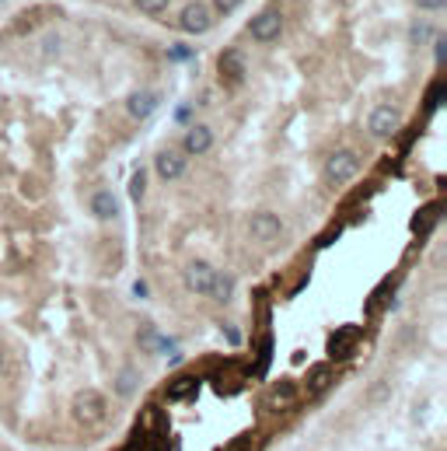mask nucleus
Masks as SVG:
<instances>
[{
  "instance_id": "cd10ccee",
  "label": "nucleus",
  "mask_w": 447,
  "mask_h": 451,
  "mask_svg": "<svg viewBox=\"0 0 447 451\" xmlns=\"http://www.w3.org/2000/svg\"><path fill=\"white\" fill-rule=\"evenodd\" d=\"M171 56H178V60H185V56H189V49H185V46H171Z\"/></svg>"
},
{
  "instance_id": "c756f323",
  "label": "nucleus",
  "mask_w": 447,
  "mask_h": 451,
  "mask_svg": "<svg viewBox=\"0 0 447 451\" xmlns=\"http://www.w3.org/2000/svg\"><path fill=\"white\" fill-rule=\"evenodd\" d=\"M0 374H4V357H0Z\"/></svg>"
},
{
  "instance_id": "f3484780",
  "label": "nucleus",
  "mask_w": 447,
  "mask_h": 451,
  "mask_svg": "<svg viewBox=\"0 0 447 451\" xmlns=\"http://www.w3.org/2000/svg\"><path fill=\"white\" fill-rule=\"evenodd\" d=\"M193 392H200V378H178V381H171L168 385V403H182V399H189Z\"/></svg>"
},
{
  "instance_id": "c85d7f7f",
  "label": "nucleus",
  "mask_w": 447,
  "mask_h": 451,
  "mask_svg": "<svg viewBox=\"0 0 447 451\" xmlns=\"http://www.w3.org/2000/svg\"><path fill=\"white\" fill-rule=\"evenodd\" d=\"M244 445H248V437H242V441H235V445H231V451H252V448H244Z\"/></svg>"
},
{
  "instance_id": "ddd939ff",
  "label": "nucleus",
  "mask_w": 447,
  "mask_h": 451,
  "mask_svg": "<svg viewBox=\"0 0 447 451\" xmlns=\"http://www.w3.org/2000/svg\"><path fill=\"white\" fill-rule=\"evenodd\" d=\"M91 213H95L98 221H116V217H119V203H116V196H112L109 189L95 193V196H91Z\"/></svg>"
},
{
  "instance_id": "6e6552de",
  "label": "nucleus",
  "mask_w": 447,
  "mask_h": 451,
  "mask_svg": "<svg viewBox=\"0 0 447 451\" xmlns=\"http://www.w3.org/2000/svg\"><path fill=\"white\" fill-rule=\"evenodd\" d=\"M158 105H161V95H158L154 87H136V91H129V98H126L129 120H151V116L158 112Z\"/></svg>"
},
{
  "instance_id": "7ed1b4c3",
  "label": "nucleus",
  "mask_w": 447,
  "mask_h": 451,
  "mask_svg": "<svg viewBox=\"0 0 447 451\" xmlns=\"http://www.w3.org/2000/svg\"><path fill=\"white\" fill-rule=\"evenodd\" d=\"M357 175H360V158H357L353 151H335V154H328L325 179L332 186H346V182H353Z\"/></svg>"
},
{
  "instance_id": "bb28decb",
  "label": "nucleus",
  "mask_w": 447,
  "mask_h": 451,
  "mask_svg": "<svg viewBox=\"0 0 447 451\" xmlns=\"http://www.w3.org/2000/svg\"><path fill=\"white\" fill-rule=\"evenodd\" d=\"M224 332H227V343H235V346H242V332H238V329H235V326H227V329H224Z\"/></svg>"
},
{
  "instance_id": "a878e982",
  "label": "nucleus",
  "mask_w": 447,
  "mask_h": 451,
  "mask_svg": "<svg viewBox=\"0 0 447 451\" xmlns=\"http://www.w3.org/2000/svg\"><path fill=\"white\" fill-rule=\"evenodd\" d=\"M416 7H423V11H444L447 0H416Z\"/></svg>"
},
{
  "instance_id": "f03ea898",
  "label": "nucleus",
  "mask_w": 447,
  "mask_h": 451,
  "mask_svg": "<svg viewBox=\"0 0 447 451\" xmlns=\"http://www.w3.org/2000/svg\"><path fill=\"white\" fill-rule=\"evenodd\" d=\"M248 36L255 42H276L284 36V14L276 7H262L252 21H248Z\"/></svg>"
},
{
  "instance_id": "dca6fc26",
  "label": "nucleus",
  "mask_w": 447,
  "mask_h": 451,
  "mask_svg": "<svg viewBox=\"0 0 447 451\" xmlns=\"http://www.w3.org/2000/svg\"><path fill=\"white\" fill-rule=\"evenodd\" d=\"M332 378H335L332 364H318V368H311V371H308V392H311V396H322L328 385H332Z\"/></svg>"
},
{
  "instance_id": "20e7f679",
  "label": "nucleus",
  "mask_w": 447,
  "mask_h": 451,
  "mask_svg": "<svg viewBox=\"0 0 447 451\" xmlns=\"http://www.w3.org/2000/svg\"><path fill=\"white\" fill-rule=\"evenodd\" d=\"M248 235H252V242H259V245H273V242H280V235H284V221H280L276 213H269V210L252 213Z\"/></svg>"
},
{
  "instance_id": "aec40b11",
  "label": "nucleus",
  "mask_w": 447,
  "mask_h": 451,
  "mask_svg": "<svg viewBox=\"0 0 447 451\" xmlns=\"http://www.w3.org/2000/svg\"><path fill=\"white\" fill-rule=\"evenodd\" d=\"M144 14H151V18H158V14H164L168 11V0H133Z\"/></svg>"
},
{
  "instance_id": "5701e85b",
  "label": "nucleus",
  "mask_w": 447,
  "mask_h": 451,
  "mask_svg": "<svg viewBox=\"0 0 447 451\" xmlns=\"http://www.w3.org/2000/svg\"><path fill=\"white\" fill-rule=\"evenodd\" d=\"M444 56H447V36L433 32V60H437V63H444Z\"/></svg>"
},
{
  "instance_id": "f8f14e48",
  "label": "nucleus",
  "mask_w": 447,
  "mask_h": 451,
  "mask_svg": "<svg viewBox=\"0 0 447 451\" xmlns=\"http://www.w3.org/2000/svg\"><path fill=\"white\" fill-rule=\"evenodd\" d=\"M213 147V129L210 126H203V123H196V126H189V133H185V140H182V151L185 154H206Z\"/></svg>"
},
{
  "instance_id": "412c9836",
  "label": "nucleus",
  "mask_w": 447,
  "mask_h": 451,
  "mask_svg": "<svg viewBox=\"0 0 447 451\" xmlns=\"http://www.w3.org/2000/svg\"><path fill=\"white\" fill-rule=\"evenodd\" d=\"M242 4H244V0H210V7H213L217 14H235Z\"/></svg>"
},
{
  "instance_id": "4be33fe9",
  "label": "nucleus",
  "mask_w": 447,
  "mask_h": 451,
  "mask_svg": "<svg viewBox=\"0 0 447 451\" xmlns=\"http://www.w3.org/2000/svg\"><path fill=\"white\" fill-rule=\"evenodd\" d=\"M269 354H273V339L266 336L262 339V350H259V374H266V368H269Z\"/></svg>"
},
{
  "instance_id": "9d476101",
  "label": "nucleus",
  "mask_w": 447,
  "mask_h": 451,
  "mask_svg": "<svg viewBox=\"0 0 447 451\" xmlns=\"http://www.w3.org/2000/svg\"><path fill=\"white\" fill-rule=\"evenodd\" d=\"M105 416V399L98 396V392H81L77 399H74V420H81V423H98Z\"/></svg>"
},
{
  "instance_id": "9b49d317",
  "label": "nucleus",
  "mask_w": 447,
  "mask_h": 451,
  "mask_svg": "<svg viewBox=\"0 0 447 451\" xmlns=\"http://www.w3.org/2000/svg\"><path fill=\"white\" fill-rule=\"evenodd\" d=\"M293 403H297V388H293L290 381L269 385V392H266V410L284 413V410H293Z\"/></svg>"
},
{
  "instance_id": "0eeeda50",
  "label": "nucleus",
  "mask_w": 447,
  "mask_h": 451,
  "mask_svg": "<svg viewBox=\"0 0 447 451\" xmlns=\"http://www.w3.org/2000/svg\"><path fill=\"white\" fill-rule=\"evenodd\" d=\"M399 123H402V112H399L395 105H377V109L367 116V129H370V137H377V140L395 137Z\"/></svg>"
},
{
  "instance_id": "f257e3e1",
  "label": "nucleus",
  "mask_w": 447,
  "mask_h": 451,
  "mask_svg": "<svg viewBox=\"0 0 447 451\" xmlns=\"http://www.w3.org/2000/svg\"><path fill=\"white\" fill-rule=\"evenodd\" d=\"M178 28L185 36H206L213 28V7H206L203 0H189L178 11Z\"/></svg>"
},
{
  "instance_id": "1a4fd4ad",
  "label": "nucleus",
  "mask_w": 447,
  "mask_h": 451,
  "mask_svg": "<svg viewBox=\"0 0 447 451\" xmlns=\"http://www.w3.org/2000/svg\"><path fill=\"white\" fill-rule=\"evenodd\" d=\"M213 266L206 262V259H193L189 266H185V273H182V280H185V287L193 290V294H206L210 284H213Z\"/></svg>"
},
{
  "instance_id": "b1692460",
  "label": "nucleus",
  "mask_w": 447,
  "mask_h": 451,
  "mask_svg": "<svg viewBox=\"0 0 447 451\" xmlns=\"http://www.w3.org/2000/svg\"><path fill=\"white\" fill-rule=\"evenodd\" d=\"M433 217H437V206H430L423 217H416V231H430L433 228Z\"/></svg>"
},
{
  "instance_id": "6ab92c4d",
  "label": "nucleus",
  "mask_w": 447,
  "mask_h": 451,
  "mask_svg": "<svg viewBox=\"0 0 447 451\" xmlns=\"http://www.w3.org/2000/svg\"><path fill=\"white\" fill-rule=\"evenodd\" d=\"M144 189H147V171H144V168H136V171H133V179H129V200H133V203H140V200H144Z\"/></svg>"
},
{
  "instance_id": "423d86ee",
  "label": "nucleus",
  "mask_w": 447,
  "mask_h": 451,
  "mask_svg": "<svg viewBox=\"0 0 447 451\" xmlns=\"http://www.w3.org/2000/svg\"><path fill=\"white\" fill-rule=\"evenodd\" d=\"M217 74L227 87H238L244 81V53L238 46H227L220 56H217Z\"/></svg>"
},
{
  "instance_id": "2eb2a0df",
  "label": "nucleus",
  "mask_w": 447,
  "mask_h": 451,
  "mask_svg": "<svg viewBox=\"0 0 447 451\" xmlns=\"http://www.w3.org/2000/svg\"><path fill=\"white\" fill-rule=\"evenodd\" d=\"M206 294H210L217 304H227L231 294H235V277H231V273H213V284H210Z\"/></svg>"
},
{
  "instance_id": "393cba45",
  "label": "nucleus",
  "mask_w": 447,
  "mask_h": 451,
  "mask_svg": "<svg viewBox=\"0 0 447 451\" xmlns=\"http://www.w3.org/2000/svg\"><path fill=\"white\" fill-rule=\"evenodd\" d=\"M441 98H444V84H433V87H430V98H426V109L433 112V109L441 105Z\"/></svg>"
},
{
  "instance_id": "39448f33",
  "label": "nucleus",
  "mask_w": 447,
  "mask_h": 451,
  "mask_svg": "<svg viewBox=\"0 0 447 451\" xmlns=\"http://www.w3.org/2000/svg\"><path fill=\"white\" fill-rule=\"evenodd\" d=\"M185 168H189V154H185V151H178V147H161V151L154 154V171L161 175L164 182L182 179V175H185Z\"/></svg>"
},
{
  "instance_id": "a211bd4d",
  "label": "nucleus",
  "mask_w": 447,
  "mask_h": 451,
  "mask_svg": "<svg viewBox=\"0 0 447 451\" xmlns=\"http://www.w3.org/2000/svg\"><path fill=\"white\" fill-rule=\"evenodd\" d=\"M433 32H437L433 25H426V21H412V25H409V42H412V46H426V42L433 39Z\"/></svg>"
},
{
  "instance_id": "4468645a",
  "label": "nucleus",
  "mask_w": 447,
  "mask_h": 451,
  "mask_svg": "<svg viewBox=\"0 0 447 451\" xmlns=\"http://www.w3.org/2000/svg\"><path fill=\"white\" fill-rule=\"evenodd\" d=\"M353 346H357V329H339V332L328 339V354H332L335 361L350 357V354H353Z\"/></svg>"
}]
</instances>
